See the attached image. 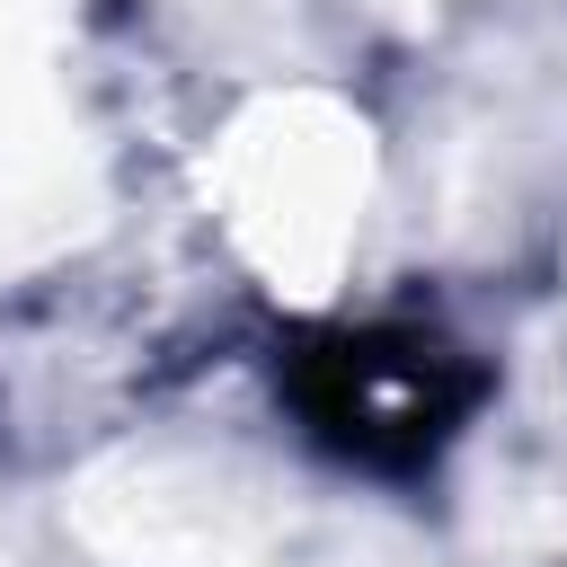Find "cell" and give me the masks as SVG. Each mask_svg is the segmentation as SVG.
<instances>
[{
  "instance_id": "6da1fadb",
  "label": "cell",
  "mask_w": 567,
  "mask_h": 567,
  "mask_svg": "<svg viewBox=\"0 0 567 567\" xmlns=\"http://www.w3.org/2000/svg\"><path fill=\"white\" fill-rule=\"evenodd\" d=\"M284 399L337 461L408 478L470 425V408L487 399V363L416 319L310 328L284 346Z\"/></svg>"
}]
</instances>
